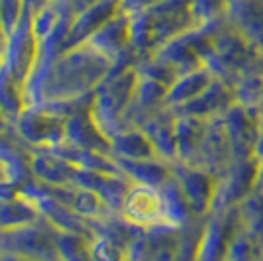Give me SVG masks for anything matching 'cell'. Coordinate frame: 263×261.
Segmentation results:
<instances>
[{
	"instance_id": "1",
	"label": "cell",
	"mask_w": 263,
	"mask_h": 261,
	"mask_svg": "<svg viewBox=\"0 0 263 261\" xmlns=\"http://www.w3.org/2000/svg\"><path fill=\"white\" fill-rule=\"evenodd\" d=\"M114 63L92 45L69 47L55 59L45 81L40 102L45 100H79L90 97L112 73ZM37 102V104H40Z\"/></svg>"
},
{
	"instance_id": "16",
	"label": "cell",
	"mask_w": 263,
	"mask_h": 261,
	"mask_svg": "<svg viewBox=\"0 0 263 261\" xmlns=\"http://www.w3.org/2000/svg\"><path fill=\"white\" fill-rule=\"evenodd\" d=\"M33 179L51 187L75 185L79 167L65 159L55 150H33L30 161Z\"/></svg>"
},
{
	"instance_id": "9",
	"label": "cell",
	"mask_w": 263,
	"mask_h": 261,
	"mask_svg": "<svg viewBox=\"0 0 263 261\" xmlns=\"http://www.w3.org/2000/svg\"><path fill=\"white\" fill-rule=\"evenodd\" d=\"M120 216L140 230H149L155 226L169 224L161 191L155 187L138 185V183H134L128 195L124 196Z\"/></svg>"
},
{
	"instance_id": "37",
	"label": "cell",
	"mask_w": 263,
	"mask_h": 261,
	"mask_svg": "<svg viewBox=\"0 0 263 261\" xmlns=\"http://www.w3.org/2000/svg\"><path fill=\"white\" fill-rule=\"evenodd\" d=\"M257 261H263V257H259V259H257Z\"/></svg>"
},
{
	"instance_id": "25",
	"label": "cell",
	"mask_w": 263,
	"mask_h": 261,
	"mask_svg": "<svg viewBox=\"0 0 263 261\" xmlns=\"http://www.w3.org/2000/svg\"><path fill=\"white\" fill-rule=\"evenodd\" d=\"M161 195H163L165 202V212H167V220L173 226H185L189 220H193L195 214L191 210V204L186 200V195L183 191L181 183L177 181V177L173 175V179H169L165 185L159 187Z\"/></svg>"
},
{
	"instance_id": "31",
	"label": "cell",
	"mask_w": 263,
	"mask_h": 261,
	"mask_svg": "<svg viewBox=\"0 0 263 261\" xmlns=\"http://www.w3.org/2000/svg\"><path fill=\"white\" fill-rule=\"evenodd\" d=\"M0 261H37L28 255H18V253H8V251H0Z\"/></svg>"
},
{
	"instance_id": "21",
	"label": "cell",
	"mask_w": 263,
	"mask_h": 261,
	"mask_svg": "<svg viewBox=\"0 0 263 261\" xmlns=\"http://www.w3.org/2000/svg\"><path fill=\"white\" fill-rule=\"evenodd\" d=\"M120 171L126 177H130L138 185H147L159 189L165 185L169 179H173V163L163 157H154V159H140V161H130V159H116Z\"/></svg>"
},
{
	"instance_id": "12",
	"label": "cell",
	"mask_w": 263,
	"mask_h": 261,
	"mask_svg": "<svg viewBox=\"0 0 263 261\" xmlns=\"http://www.w3.org/2000/svg\"><path fill=\"white\" fill-rule=\"evenodd\" d=\"M85 44L92 45L97 51L108 57L114 67L136 65L140 61L132 49V16L124 12L104 24Z\"/></svg>"
},
{
	"instance_id": "4",
	"label": "cell",
	"mask_w": 263,
	"mask_h": 261,
	"mask_svg": "<svg viewBox=\"0 0 263 261\" xmlns=\"http://www.w3.org/2000/svg\"><path fill=\"white\" fill-rule=\"evenodd\" d=\"M87 98V97H85ZM83 102L79 100H45L26 106L12 126L16 136L30 150H53L67 140V122Z\"/></svg>"
},
{
	"instance_id": "5",
	"label": "cell",
	"mask_w": 263,
	"mask_h": 261,
	"mask_svg": "<svg viewBox=\"0 0 263 261\" xmlns=\"http://www.w3.org/2000/svg\"><path fill=\"white\" fill-rule=\"evenodd\" d=\"M206 67L216 79L234 87L246 77L263 73V55L250 42H246L224 18Z\"/></svg>"
},
{
	"instance_id": "33",
	"label": "cell",
	"mask_w": 263,
	"mask_h": 261,
	"mask_svg": "<svg viewBox=\"0 0 263 261\" xmlns=\"http://www.w3.org/2000/svg\"><path fill=\"white\" fill-rule=\"evenodd\" d=\"M255 157L261 159L263 157V118H261V130H259V142H257V152H255Z\"/></svg>"
},
{
	"instance_id": "36",
	"label": "cell",
	"mask_w": 263,
	"mask_h": 261,
	"mask_svg": "<svg viewBox=\"0 0 263 261\" xmlns=\"http://www.w3.org/2000/svg\"><path fill=\"white\" fill-rule=\"evenodd\" d=\"M261 108H263V90H261Z\"/></svg>"
},
{
	"instance_id": "26",
	"label": "cell",
	"mask_w": 263,
	"mask_h": 261,
	"mask_svg": "<svg viewBox=\"0 0 263 261\" xmlns=\"http://www.w3.org/2000/svg\"><path fill=\"white\" fill-rule=\"evenodd\" d=\"M241 228L250 232L253 238L263 246V189L259 187L255 193L248 196L240 207Z\"/></svg>"
},
{
	"instance_id": "17",
	"label": "cell",
	"mask_w": 263,
	"mask_h": 261,
	"mask_svg": "<svg viewBox=\"0 0 263 261\" xmlns=\"http://www.w3.org/2000/svg\"><path fill=\"white\" fill-rule=\"evenodd\" d=\"M236 95L234 88L216 79L200 97H197L193 102H189L186 106H183L181 110H177L179 114H186V116H195L200 120H216L222 118L228 110L236 104Z\"/></svg>"
},
{
	"instance_id": "24",
	"label": "cell",
	"mask_w": 263,
	"mask_h": 261,
	"mask_svg": "<svg viewBox=\"0 0 263 261\" xmlns=\"http://www.w3.org/2000/svg\"><path fill=\"white\" fill-rule=\"evenodd\" d=\"M112 157L140 161V159H154V157H161V155L157 153L155 145L142 128L132 126V128L118 132L112 138Z\"/></svg>"
},
{
	"instance_id": "11",
	"label": "cell",
	"mask_w": 263,
	"mask_h": 261,
	"mask_svg": "<svg viewBox=\"0 0 263 261\" xmlns=\"http://www.w3.org/2000/svg\"><path fill=\"white\" fill-rule=\"evenodd\" d=\"M177 181L181 183L195 216L206 218L212 214L216 193H218L220 175L210 171L206 167L186 163H173Z\"/></svg>"
},
{
	"instance_id": "28",
	"label": "cell",
	"mask_w": 263,
	"mask_h": 261,
	"mask_svg": "<svg viewBox=\"0 0 263 261\" xmlns=\"http://www.w3.org/2000/svg\"><path fill=\"white\" fill-rule=\"evenodd\" d=\"M230 4L232 0H193V6H195L200 24L224 20L230 10Z\"/></svg>"
},
{
	"instance_id": "29",
	"label": "cell",
	"mask_w": 263,
	"mask_h": 261,
	"mask_svg": "<svg viewBox=\"0 0 263 261\" xmlns=\"http://www.w3.org/2000/svg\"><path fill=\"white\" fill-rule=\"evenodd\" d=\"M26 8V0H0V26L6 35L18 26Z\"/></svg>"
},
{
	"instance_id": "34",
	"label": "cell",
	"mask_w": 263,
	"mask_h": 261,
	"mask_svg": "<svg viewBox=\"0 0 263 261\" xmlns=\"http://www.w3.org/2000/svg\"><path fill=\"white\" fill-rule=\"evenodd\" d=\"M12 124L8 122V118H6V114H4V110L0 108V130H10Z\"/></svg>"
},
{
	"instance_id": "22",
	"label": "cell",
	"mask_w": 263,
	"mask_h": 261,
	"mask_svg": "<svg viewBox=\"0 0 263 261\" xmlns=\"http://www.w3.org/2000/svg\"><path fill=\"white\" fill-rule=\"evenodd\" d=\"M42 212L35 207L30 196L18 191V195L0 198V232L20 230L37 224L42 220Z\"/></svg>"
},
{
	"instance_id": "20",
	"label": "cell",
	"mask_w": 263,
	"mask_h": 261,
	"mask_svg": "<svg viewBox=\"0 0 263 261\" xmlns=\"http://www.w3.org/2000/svg\"><path fill=\"white\" fill-rule=\"evenodd\" d=\"M209 122L210 120L179 114L177 118V161L179 163L198 165Z\"/></svg>"
},
{
	"instance_id": "23",
	"label": "cell",
	"mask_w": 263,
	"mask_h": 261,
	"mask_svg": "<svg viewBox=\"0 0 263 261\" xmlns=\"http://www.w3.org/2000/svg\"><path fill=\"white\" fill-rule=\"evenodd\" d=\"M216 81V75L210 71L209 67H200L197 71L185 73L173 83V87L169 88L167 95V106L169 108L181 110L189 102H193L197 97H200L206 88Z\"/></svg>"
},
{
	"instance_id": "32",
	"label": "cell",
	"mask_w": 263,
	"mask_h": 261,
	"mask_svg": "<svg viewBox=\"0 0 263 261\" xmlns=\"http://www.w3.org/2000/svg\"><path fill=\"white\" fill-rule=\"evenodd\" d=\"M6 40H8V35L4 33L2 26H0V71H2V67H4V55H6Z\"/></svg>"
},
{
	"instance_id": "10",
	"label": "cell",
	"mask_w": 263,
	"mask_h": 261,
	"mask_svg": "<svg viewBox=\"0 0 263 261\" xmlns=\"http://www.w3.org/2000/svg\"><path fill=\"white\" fill-rule=\"evenodd\" d=\"M241 228L240 208H228L212 212L200 239L198 261H228L232 241Z\"/></svg>"
},
{
	"instance_id": "19",
	"label": "cell",
	"mask_w": 263,
	"mask_h": 261,
	"mask_svg": "<svg viewBox=\"0 0 263 261\" xmlns=\"http://www.w3.org/2000/svg\"><path fill=\"white\" fill-rule=\"evenodd\" d=\"M177 118L179 114L175 110L165 106L140 126L152 140L157 153L171 163H177Z\"/></svg>"
},
{
	"instance_id": "8",
	"label": "cell",
	"mask_w": 263,
	"mask_h": 261,
	"mask_svg": "<svg viewBox=\"0 0 263 261\" xmlns=\"http://www.w3.org/2000/svg\"><path fill=\"white\" fill-rule=\"evenodd\" d=\"M259 189V159H240L220 175L218 193L212 212L240 207L248 196Z\"/></svg>"
},
{
	"instance_id": "2",
	"label": "cell",
	"mask_w": 263,
	"mask_h": 261,
	"mask_svg": "<svg viewBox=\"0 0 263 261\" xmlns=\"http://www.w3.org/2000/svg\"><path fill=\"white\" fill-rule=\"evenodd\" d=\"M198 26L193 0H161L154 8L132 16V49L138 59L152 57Z\"/></svg>"
},
{
	"instance_id": "35",
	"label": "cell",
	"mask_w": 263,
	"mask_h": 261,
	"mask_svg": "<svg viewBox=\"0 0 263 261\" xmlns=\"http://www.w3.org/2000/svg\"><path fill=\"white\" fill-rule=\"evenodd\" d=\"M53 2L61 8V10H67V6H69V2H71V0H53Z\"/></svg>"
},
{
	"instance_id": "15",
	"label": "cell",
	"mask_w": 263,
	"mask_h": 261,
	"mask_svg": "<svg viewBox=\"0 0 263 261\" xmlns=\"http://www.w3.org/2000/svg\"><path fill=\"white\" fill-rule=\"evenodd\" d=\"M226 22L263 55V0H232Z\"/></svg>"
},
{
	"instance_id": "6",
	"label": "cell",
	"mask_w": 263,
	"mask_h": 261,
	"mask_svg": "<svg viewBox=\"0 0 263 261\" xmlns=\"http://www.w3.org/2000/svg\"><path fill=\"white\" fill-rule=\"evenodd\" d=\"M220 24H222V20L200 24L198 28L183 33L177 40L163 45L155 55L161 57L165 63H169L179 75H185L191 71H197L200 67H206L210 55L214 51Z\"/></svg>"
},
{
	"instance_id": "14",
	"label": "cell",
	"mask_w": 263,
	"mask_h": 261,
	"mask_svg": "<svg viewBox=\"0 0 263 261\" xmlns=\"http://www.w3.org/2000/svg\"><path fill=\"white\" fill-rule=\"evenodd\" d=\"M122 12L120 0H99L95 6H90L88 10L81 12L73 18L69 33L65 40V49L75 47L88 42L90 35L99 32L106 22H110L114 16H118Z\"/></svg>"
},
{
	"instance_id": "7",
	"label": "cell",
	"mask_w": 263,
	"mask_h": 261,
	"mask_svg": "<svg viewBox=\"0 0 263 261\" xmlns=\"http://www.w3.org/2000/svg\"><path fill=\"white\" fill-rule=\"evenodd\" d=\"M263 108L236 102L224 116V126L228 132V138L232 143L234 161L240 159H252L257 152L259 142V130H261Z\"/></svg>"
},
{
	"instance_id": "13",
	"label": "cell",
	"mask_w": 263,
	"mask_h": 261,
	"mask_svg": "<svg viewBox=\"0 0 263 261\" xmlns=\"http://www.w3.org/2000/svg\"><path fill=\"white\" fill-rule=\"evenodd\" d=\"M181 248V226H155L143 230L132 246V261H177Z\"/></svg>"
},
{
	"instance_id": "27",
	"label": "cell",
	"mask_w": 263,
	"mask_h": 261,
	"mask_svg": "<svg viewBox=\"0 0 263 261\" xmlns=\"http://www.w3.org/2000/svg\"><path fill=\"white\" fill-rule=\"evenodd\" d=\"M259 257H263V246L250 232L240 228L232 241L228 261H257Z\"/></svg>"
},
{
	"instance_id": "18",
	"label": "cell",
	"mask_w": 263,
	"mask_h": 261,
	"mask_svg": "<svg viewBox=\"0 0 263 261\" xmlns=\"http://www.w3.org/2000/svg\"><path fill=\"white\" fill-rule=\"evenodd\" d=\"M232 163H234V153H232V143L226 126H224V120H210L204 143L200 150L198 167H206L216 175H222Z\"/></svg>"
},
{
	"instance_id": "3",
	"label": "cell",
	"mask_w": 263,
	"mask_h": 261,
	"mask_svg": "<svg viewBox=\"0 0 263 261\" xmlns=\"http://www.w3.org/2000/svg\"><path fill=\"white\" fill-rule=\"evenodd\" d=\"M138 69L136 65L114 67L104 83L100 85L90 100V114L104 136L112 138L126 130V116L130 112L138 88Z\"/></svg>"
},
{
	"instance_id": "30",
	"label": "cell",
	"mask_w": 263,
	"mask_h": 261,
	"mask_svg": "<svg viewBox=\"0 0 263 261\" xmlns=\"http://www.w3.org/2000/svg\"><path fill=\"white\" fill-rule=\"evenodd\" d=\"M161 0H120V8L124 14H130V16H136V14H142V12L154 8L155 4H159Z\"/></svg>"
}]
</instances>
